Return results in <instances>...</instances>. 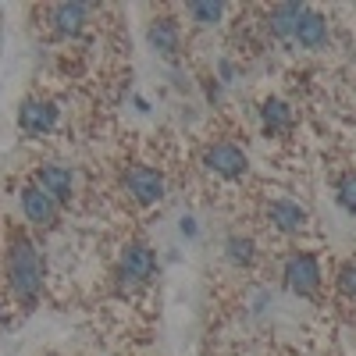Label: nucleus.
I'll return each instance as SVG.
<instances>
[{
    "instance_id": "f257e3e1",
    "label": "nucleus",
    "mask_w": 356,
    "mask_h": 356,
    "mask_svg": "<svg viewBox=\"0 0 356 356\" xmlns=\"http://www.w3.org/2000/svg\"><path fill=\"white\" fill-rule=\"evenodd\" d=\"M8 285L15 300L22 303V310H33L43 292V260L25 235H15L8 246Z\"/></svg>"
},
{
    "instance_id": "f03ea898",
    "label": "nucleus",
    "mask_w": 356,
    "mask_h": 356,
    "mask_svg": "<svg viewBox=\"0 0 356 356\" xmlns=\"http://www.w3.org/2000/svg\"><path fill=\"white\" fill-rule=\"evenodd\" d=\"M157 275V257L150 246L143 243H129L122 250V260H118V278H122V285H146Z\"/></svg>"
},
{
    "instance_id": "7ed1b4c3",
    "label": "nucleus",
    "mask_w": 356,
    "mask_h": 356,
    "mask_svg": "<svg viewBox=\"0 0 356 356\" xmlns=\"http://www.w3.org/2000/svg\"><path fill=\"white\" fill-rule=\"evenodd\" d=\"M282 278H285V285H289V292H296V296H314L317 292V285H321V260L314 257V253H292L289 260H285V267H282Z\"/></svg>"
},
{
    "instance_id": "20e7f679",
    "label": "nucleus",
    "mask_w": 356,
    "mask_h": 356,
    "mask_svg": "<svg viewBox=\"0 0 356 356\" xmlns=\"http://www.w3.org/2000/svg\"><path fill=\"white\" fill-rule=\"evenodd\" d=\"M125 189L136 203H161L164 200V175L154 171V168H146V164H132L125 171Z\"/></svg>"
},
{
    "instance_id": "39448f33",
    "label": "nucleus",
    "mask_w": 356,
    "mask_h": 356,
    "mask_svg": "<svg viewBox=\"0 0 356 356\" xmlns=\"http://www.w3.org/2000/svg\"><path fill=\"white\" fill-rule=\"evenodd\" d=\"M203 164L211 168L214 175H221V178H243L246 168H250L246 154H243L235 143H214V146H207Z\"/></svg>"
},
{
    "instance_id": "423d86ee",
    "label": "nucleus",
    "mask_w": 356,
    "mask_h": 356,
    "mask_svg": "<svg viewBox=\"0 0 356 356\" xmlns=\"http://www.w3.org/2000/svg\"><path fill=\"white\" fill-rule=\"evenodd\" d=\"M36 186H40L57 207L72 203V196H75V178H72V171L61 168V164H43V168L36 171Z\"/></svg>"
},
{
    "instance_id": "0eeeda50",
    "label": "nucleus",
    "mask_w": 356,
    "mask_h": 356,
    "mask_svg": "<svg viewBox=\"0 0 356 356\" xmlns=\"http://www.w3.org/2000/svg\"><path fill=\"white\" fill-rule=\"evenodd\" d=\"M18 125L29 136H47L57 125V107L47 104V100H25L18 107Z\"/></svg>"
},
{
    "instance_id": "6e6552de",
    "label": "nucleus",
    "mask_w": 356,
    "mask_h": 356,
    "mask_svg": "<svg viewBox=\"0 0 356 356\" xmlns=\"http://www.w3.org/2000/svg\"><path fill=\"white\" fill-rule=\"evenodd\" d=\"M22 211L36 228H54L57 225V203L40 186H25L22 189Z\"/></svg>"
},
{
    "instance_id": "1a4fd4ad",
    "label": "nucleus",
    "mask_w": 356,
    "mask_h": 356,
    "mask_svg": "<svg viewBox=\"0 0 356 356\" xmlns=\"http://www.w3.org/2000/svg\"><path fill=\"white\" fill-rule=\"evenodd\" d=\"M307 11L310 8H303V4H275L267 11V29H271L278 40H296V29H300Z\"/></svg>"
},
{
    "instance_id": "9d476101",
    "label": "nucleus",
    "mask_w": 356,
    "mask_h": 356,
    "mask_svg": "<svg viewBox=\"0 0 356 356\" xmlns=\"http://www.w3.org/2000/svg\"><path fill=\"white\" fill-rule=\"evenodd\" d=\"M146 40L161 57H175L178 47H182V33H178V22L175 18H154L150 29H146Z\"/></svg>"
},
{
    "instance_id": "9b49d317",
    "label": "nucleus",
    "mask_w": 356,
    "mask_h": 356,
    "mask_svg": "<svg viewBox=\"0 0 356 356\" xmlns=\"http://www.w3.org/2000/svg\"><path fill=\"white\" fill-rule=\"evenodd\" d=\"M267 221H271L278 232L292 235V232H300L307 225V211L296 200H275L271 207H267Z\"/></svg>"
},
{
    "instance_id": "f8f14e48",
    "label": "nucleus",
    "mask_w": 356,
    "mask_h": 356,
    "mask_svg": "<svg viewBox=\"0 0 356 356\" xmlns=\"http://www.w3.org/2000/svg\"><path fill=\"white\" fill-rule=\"evenodd\" d=\"M86 15H89L86 4H54L50 8V25H54V33H61V36H75V33H82Z\"/></svg>"
},
{
    "instance_id": "ddd939ff",
    "label": "nucleus",
    "mask_w": 356,
    "mask_h": 356,
    "mask_svg": "<svg viewBox=\"0 0 356 356\" xmlns=\"http://www.w3.org/2000/svg\"><path fill=\"white\" fill-rule=\"evenodd\" d=\"M296 43L307 47V50L324 47V43H328V18L317 15V11H307L303 22H300V29H296Z\"/></svg>"
},
{
    "instance_id": "4468645a",
    "label": "nucleus",
    "mask_w": 356,
    "mask_h": 356,
    "mask_svg": "<svg viewBox=\"0 0 356 356\" xmlns=\"http://www.w3.org/2000/svg\"><path fill=\"white\" fill-rule=\"evenodd\" d=\"M260 118H264V129L267 132H289L292 129V107L285 100H264Z\"/></svg>"
},
{
    "instance_id": "2eb2a0df",
    "label": "nucleus",
    "mask_w": 356,
    "mask_h": 356,
    "mask_svg": "<svg viewBox=\"0 0 356 356\" xmlns=\"http://www.w3.org/2000/svg\"><path fill=\"white\" fill-rule=\"evenodd\" d=\"M225 253L235 267H253L257 260V243L250 239V235H228L225 239Z\"/></svg>"
},
{
    "instance_id": "dca6fc26",
    "label": "nucleus",
    "mask_w": 356,
    "mask_h": 356,
    "mask_svg": "<svg viewBox=\"0 0 356 356\" xmlns=\"http://www.w3.org/2000/svg\"><path fill=\"white\" fill-rule=\"evenodd\" d=\"M186 15H189L200 29H211V25L221 22L225 4H218V0H189V4H186Z\"/></svg>"
},
{
    "instance_id": "f3484780",
    "label": "nucleus",
    "mask_w": 356,
    "mask_h": 356,
    "mask_svg": "<svg viewBox=\"0 0 356 356\" xmlns=\"http://www.w3.org/2000/svg\"><path fill=\"white\" fill-rule=\"evenodd\" d=\"M335 196H339V207H342V211L356 214V175H346V178H339Z\"/></svg>"
},
{
    "instance_id": "a211bd4d",
    "label": "nucleus",
    "mask_w": 356,
    "mask_h": 356,
    "mask_svg": "<svg viewBox=\"0 0 356 356\" xmlns=\"http://www.w3.org/2000/svg\"><path fill=\"white\" fill-rule=\"evenodd\" d=\"M339 289H342L346 300H353V303H356V260L342 264V271H339Z\"/></svg>"
},
{
    "instance_id": "6ab92c4d",
    "label": "nucleus",
    "mask_w": 356,
    "mask_h": 356,
    "mask_svg": "<svg viewBox=\"0 0 356 356\" xmlns=\"http://www.w3.org/2000/svg\"><path fill=\"white\" fill-rule=\"evenodd\" d=\"M196 232H200L196 221L193 218H182V235H186V239H196Z\"/></svg>"
},
{
    "instance_id": "aec40b11",
    "label": "nucleus",
    "mask_w": 356,
    "mask_h": 356,
    "mask_svg": "<svg viewBox=\"0 0 356 356\" xmlns=\"http://www.w3.org/2000/svg\"><path fill=\"white\" fill-rule=\"evenodd\" d=\"M221 75H225V82H232V79H235V68H232L228 61H221Z\"/></svg>"
}]
</instances>
